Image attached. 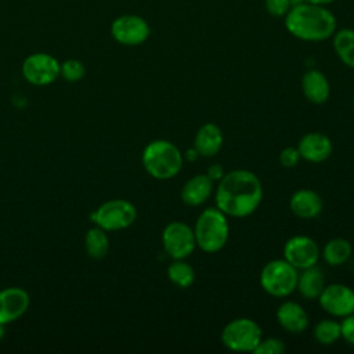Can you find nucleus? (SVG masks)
Returning <instances> with one entry per match:
<instances>
[{"instance_id":"a878e982","label":"nucleus","mask_w":354,"mask_h":354,"mask_svg":"<svg viewBox=\"0 0 354 354\" xmlns=\"http://www.w3.org/2000/svg\"><path fill=\"white\" fill-rule=\"evenodd\" d=\"M84 73H86L84 64L79 59L69 58L59 65V76H62L66 82H72V83L79 82L83 79Z\"/></svg>"},{"instance_id":"aec40b11","label":"nucleus","mask_w":354,"mask_h":354,"mask_svg":"<svg viewBox=\"0 0 354 354\" xmlns=\"http://www.w3.org/2000/svg\"><path fill=\"white\" fill-rule=\"evenodd\" d=\"M325 285V274L322 268L315 264L308 268L300 270L297 275L296 289L304 299L315 300L319 297Z\"/></svg>"},{"instance_id":"cd10ccee","label":"nucleus","mask_w":354,"mask_h":354,"mask_svg":"<svg viewBox=\"0 0 354 354\" xmlns=\"http://www.w3.org/2000/svg\"><path fill=\"white\" fill-rule=\"evenodd\" d=\"M266 11L275 18H283L292 8L289 0H264Z\"/></svg>"},{"instance_id":"bb28decb","label":"nucleus","mask_w":354,"mask_h":354,"mask_svg":"<svg viewBox=\"0 0 354 354\" xmlns=\"http://www.w3.org/2000/svg\"><path fill=\"white\" fill-rule=\"evenodd\" d=\"M285 348L286 347L283 340L278 337H268V339H261L253 353L254 354H282Z\"/></svg>"},{"instance_id":"6ab92c4d","label":"nucleus","mask_w":354,"mask_h":354,"mask_svg":"<svg viewBox=\"0 0 354 354\" xmlns=\"http://www.w3.org/2000/svg\"><path fill=\"white\" fill-rule=\"evenodd\" d=\"M213 187L214 181L207 174H196L184 184L180 192L181 201L188 206H199L209 199Z\"/></svg>"},{"instance_id":"b1692460","label":"nucleus","mask_w":354,"mask_h":354,"mask_svg":"<svg viewBox=\"0 0 354 354\" xmlns=\"http://www.w3.org/2000/svg\"><path fill=\"white\" fill-rule=\"evenodd\" d=\"M167 278L176 286L187 289L195 281V271L184 259H177L167 267Z\"/></svg>"},{"instance_id":"0eeeda50","label":"nucleus","mask_w":354,"mask_h":354,"mask_svg":"<svg viewBox=\"0 0 354 354\" xmlns=\"http://www.w3.org/2000/svg\"><path fill=\"white\" fill-rule=\"evenodd\" d=\"M95 225L108 231H119L130 227L137 218L136 206L126 199H111L100 205L93 213Z\"/></svg>"},{"instance_id":"4468645a","label":"nucleus","mask_w":354,"mask_h":354,"mask_svg":"<svg viewBox=\"0 0 354 354\" xmlns=\"http://www.w3.org/2000/svg\"><path fill=\"white\" fill-rule=\"evenodd\" d=\"M297 149L300 158H303L304 160L311 163H321L332 155L333 147L330 138L326 134L319 131H311L300 138Z\"/></svg>"},{"instance_id":"72a5a7b5","label":"nucleus","mask_w":354,"mask_h":354,"mask_svg":"<svg viewBox=\"0 0 354 354\" xmlns=\"http://www.w3.org/2000/svg\"><path fill=\"white\" fill-rule=\"evenodd\" d=\"M347 263H348V270L354 274V256H353V254H351V257L348 259Z\"/></svg>"},{"instance_id":"9d476101","label":"nucleus","mask_w":354,"mask_h":354,"mask_svg":"<svg viewBox=\"0 0 354 354\" xmlns=\"http://www.w3.org/2000/svg\"><path fill=\"white\" fill-rule=\"evenodd\" d=\"M112 37L123 46H140L151 35L149 24L137 14H123L111 24Z\"/></svg>"},{"instance_id":"2f4dec72","label":"nucleus","mask_w":354,"mask_h":354,"mask_svg":"<svg viewBox=\"0 0 354 354\" xmlns=\"http://www.w3.org/2000/svg\"><path fill=\"white\" fill-rule=\"evenodd\" d=\"M306 3H311V4H318V6H328L330 3H333L335 0H304Z\"/></svg>"},{"instance_id":"4be33fe9","label":"nucleus","mask_w":354,"mask_h":354,"mask_svg":"<svg viewBox=\"0 0 354 354\" xmlns=\"http://www.w3.org/2000/svg\"><path fill=\"white\" fill-rule=\"evenodd\" d=\"M322 257L330 267L346 264L353 254V246L346 238H333L322 249Z\"/></svg>"},{"instance_id":"f3484780","label":"nucleus","mask_w":354,"mask_h":354,"mask_svg":"<svg viewBox=\"0 0 354 354\" xmlns=\"http://www.w3.org/2000/svg\"><path fill=\"white\" fill-rule=\"evenodd\" d=\"M277 321L289 333H301L308 326V315L306 310L292 300L279 304L277 310Z\"/></svg>"},{"instance_id":"393cba45","label":"nucleus","mask_w":354,"mask_h":354,"mask_svg":"<svg viewBox=\"0 0 354 354\" xmlns=\"http://www.w3.org/2000/svg\"><path fill=\"white\" fill-rule=\"evenodd\" d=\"M314 337L319 344L330 346L342 337L340 322L335 319H321L314 326Z\"/></svg>"},{"instance_id":"20e7f679","label":"nucleus","mask_w":354,"mask_h":354,"mask_svg":"<svg viewBox=\"0 0 354 354\" xmlns=\"http://www.w3.org/2000/svg\"><path fill=\"white\" fill-rule=\"evenodd\" d=\"M196 246L206 253L221 250L230 235L227 216L217 207L205 209L196 218L194 227Z\"/></svg>"},{"instance_id":"1a4fd4ad","label":"nucleus","mask_w":354,"mask_h":354,"mask_svg":"<svg viewBox=\"0 0 354 354\" xmlns=\"http://www.w3.org/2000/svg\"><path fill=\"white\" fill-rule=\"evenodd\" d=\"M162 245L173 260L187 259L196 246L194 230L183 221H171L163 228Z\"/></svg>"},{"instance_id":"e433bc0d","label":"nucleus","mask_w":354,"mask_h":354,"mask_svg":"<svg viewBox=\"0 0 354 354\" xmlns=\"http://www.w3.org/2000/svg\"><path fill=\"white\" fill-rule=\"evenodd\" d=\"M353 108H354V95H353Z\"/></svg>"},{"instance_id":"ddd939ff","label":"nucleus","mask_w":354,"mask_h":354,"mask_svg":"<svg viewBox=\"0 0 354 354\" xmlns=\"http://www.w3.org/2000/svg\"><path fill=\"white\" fill-rule=\"evenodd\" d=\"M30 299L25 289L11 286L0 290V322L7 325L22 317L29 308Z\"/></svg>"},{"instance_id":"c85d7f7f","label":"nucleus","mask_w":354,"mask_h":354,"mask_svg":"<svg viewBox=\"0 0 354 354\" xmlns=\"http://www.w3.org/2000/svg\"><path fill=\"white\" fill-rule=\"evenodd\" d=\"M300 159H301V158H300V153H299L297 147H296V148H295V147H286V148H283V149L279 152V156H278L279 163H281L283 167H286V169L295 167V166L299 163Z\"/></svg>"},{"instance_id":"c9c22d12","label":"nucleus","mask_w":354,"mask_h":354,"mask_svg":"<svg viewBox=\"0 0 354 354\" xmlns=\"http://www.w3.org/2000/svg\"><path fill=\"white\" fill-rule=\"evenodd\" d=\"M289 1H290V6H292V7H295V6L300 4V3H303L304 0H289Z\"/></svg>"},{"instance_id":"c756f323","label":"nucleus","mask_w":354,"mask_h":354,"mask_svg":"<svg viewBox=\"0 0 354 354\" xmlns=\"http://www.w3.org/2000/svg\"><path fill=\"white\" fill-rule=\"evenodd\" d=\"M340 333L348 344L354 346V313L343 317V321L340 322Z\"/></svg>"},{"instance_id":"a211bd4d","label":"nucleus","mask_w":354,"mask_h":354,"mask_svg":"<svg viewBox=\"0 0 354 354\" xmlns=\"http://www.w3.org/2000/svg\"><path fill=\"white\" fill-rule=\"evenodd\" d=\"M301 91L313 104H324L330 94V86L326 76L318 69H308L301 76Z\"/></svg>"},{"instance_id":"473e14b6","label":"nucleus","mask_w":354,"mask_h":354,"mask_svg":"<svg viewBox=\"0 0 354 354\" xmlns=\"http://www.w3.org/2000/svg\"><path fill=\"white\" fill-rule=\"evenodd\" d=\"M196 156H198V152L195 151V148H191V149H188V151H187V158H188L189 160L196 159Z\"/></svg>"},{"instance_id":"f03ea898","label":"nucleus","mask_w":354,"mask_h":354,"mask_svg":"<svg viewBox=\"0 0 354 354\" xmlns=\"http://www.w3.org/2000/svg\"><path fill=\"white\" fill-rule=\"evenodd\" d=\"M286 30L303 41H324L337 29L336 17L326 6L300 3L283 17Z\"/></svg>"},{"instance_id":"f704fd0d","label":"nucleus","mask_w":354,"mask_h":354,"mask_svg":"<svg viewBox=\"0 0 354 354\" xmlns=\"http://www.w3.org/2000/svg\"><path fill=\"white\" fill-rule=\"evenodd\" d=\"M4 326H6V325L0 322V340L4 337V333H6V329H4Z\"/></svg>"},{"instance_id":"5701e85b","label":"nucleus","mask_w":354,"mask_h":354,"mask_svg":"<svg viewBox=\"0 0 354 354\" xmlns=\"http://www.w3.org/2000/svg\"><path fill=\"white\" fill-rule=\"evenodd\" d=\"M84 249L91 259H104L109 252V238L106 231L98 225L87 230L84 235Z\"/></svg>"},{"instance_id":"9b49d317","label":"nucleus","mask_w":354,"mask_h":354,"mask_svg":"<svg viewBox=\"0 0 354 354\" xmlns=\"http://www.w3.org/2000/svg\"><path fill=\"white\" fill-rule=\"evenodd\" d=\"M283 259L295 268L304 270L315 266L319 259V248L317 242L306 235H295L283 245Z\"/></svg>"},{"instance_id":"423d86ee","label":"nucleus","mask_w":354,"mask_h":354,"mask_svg":"<svg viewBox=\"0 0 354 354\" xmlns=\"http://www.w3.org/2000/svg\"><path fill=\"white\" fill-rule=\"evenodd\" d=\"M261 339L263 332L260 325L246 317L230 321L221 330L223 346L236 353H253Z\"/></svg>"},{"instance_id":"7ed1b4c3","label":"nucleus","mask_w":354,"mask_h":354,"mask_svg":"<svg viewBox=\"0 0 354 354\" xmlns=\"http://www.w3.org/2000/svg\"><path fill=\"white\" fill-rule=\"evenodd\" d=\"M142 166L156 180H170L183 169L181 151L167 140H153L142 151Z\"/></svg>"},{"instance_id":"7c9ffc66","label":"nucleus","mask_w":354,"mask_h":354,"mask_svg":"<svg viewBox=\"0 0 354 354\" xmlns=\"http://www.w3.org/2000/svg\"><path fill=\"white\" fill-rule=\"evenodd\" d=\"M206 174H207L213 181H218V180H221V177L225 174V171H224V167H223L220 163H214V165L209 166Z\"/></svg>"},{"instance_id":"39448f33","label":"nucleus","mask_w":354,"mask_h":354,"mask_svg":"<svg viewBox=\"0 0 354 354\" xmlns=\"http://www.w3.org/2000/svg\"><path fill=\"white\" fill-rule=\"evenodd\" d=\"M299 270L285 259L268 261L260 271V285L274 297H286L296 289Z\"/></svg>"},{"instance_id":"2eb2a0df","label":"nucleus","mask_w":354,"mask_h":354,"mask_svg":"<svg viewBox=\"0 0 354 354\" xmlns=\"http://www.w3.org/2000/svg\"><path fill=\"white\" fill-rule=\"evenodd\" d=\"M289 209L296 217L310 220L321 214L324 209V202L315 191L301 188L292 194L289 199Z\"/></svg>"},{"instance_id":"dca6fc26","label":"nucleus","mask_w":354,"mask_h":354,"mask_svg":"<svg viewBox=\"0 0 354 354\" xmlns=\"http://www.w3.org/2000/svg\"><path fill=\"white\" fill-rule=\"evenodd\" d=\"M224 142V136L221 129L216 123L202 124L194 138V148L199 156L213 158L221 149Z\"/></svg>"},{"instance_id":"6e6552de","label":"nucleus","mask_w":354,"mask_h":354,"mask_svg":"<svg viewBox=\"0 0 354 354\" xmlns=\"http://www.w3.org/2000/svg\"><path fill=\"white\" fill-rule=\"evenodd\" d=\"M61 62L47 53H33L22 62V76L33 86H47L59 76Z\"/></svg>"},{"instance_id":"f8f14e48","label":"nucleus","mask_w":354,"mask_h":354,"mask_svg":"<svg viewBox=\"0 0 354 354\" xmlns=\"http://www.w3.org/2000/svg\"><path fill=\"white\" fill-rule=\"evenodd\" d=\"M324 311L333 317H347L354 313V290L343 283L325 285L318 297Z\"/></svg>"},{"instance_id":"412c9836","label":"nucleus","mask_w":354,"mask_h":354,"mask_svg":"<svg viewBox=\"0 0 354 354\" xmlns=\"http://www.w3.org/2000/svg\"><path fill=\"white\" fill-rule=\"evenodd\" d=\"M332 46L339 59L348 68L354 69V29H336L332 36Z\"/></svg>"},{"instance_id":"f257e3e1","label":"nucleus","mask_w":354,"mask_h":354,"mask_svg":"<svg viewBox=\"0 0 354 354\" xmlns=\"http://www.w3.org/2000/svg\"><path fill=\"white\" fill-rule=\"evenodd\" d=\"M263 199L260 178L250 170L236 169L225 173L216 188V207L230 217H248Z\"/></svg>"}]
</instances>
